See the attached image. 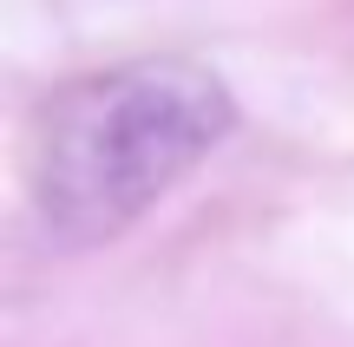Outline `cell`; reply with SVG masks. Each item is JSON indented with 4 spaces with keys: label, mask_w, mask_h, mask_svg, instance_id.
<instances>
[{
    "label": "cell",
    "mask_w": 354,
    "mask_h": 347,
    "mask_svg": "<svg viewBox=\"0 0 354 347\" xmlns=\"http://www.w3.org/2000/svg\"><path fill=\"white\" fill-rule=\"evenodd\" d=\"M236 125L223 79L190 59H131L53 92L33 125V210L59 243L138 223Z\"/></svg>",
    "instance_id": "obj_1"
}]
</instances>
